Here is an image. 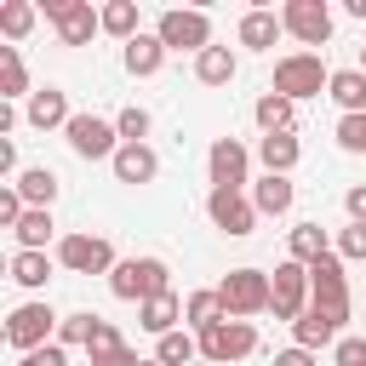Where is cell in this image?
Listing matches in <instances>:
<instances>
[{
	"instance_id": "9",
	"label": "cell",
	"mask_w": 366,
	"mask_h": 366,
	"mask_svg": "<svg viewBox=\"0 0 366 366\" xmlns=\"http://www.w3.org/2000/svg\"><path fill=\"white\" fill-rule=\"evenodd\" d=\"M206 217H212V229H223L229 240H246V234L257 229V206H252L246 189H212V194H206Z\"/></svg>"
},
{
	"instance_id": "17",
	"label": "cell",
	"mask_w": 366,
	"mask_h": 366,
	"mask_svg": "<svg viewBox=\"0 0 366 366\" xmlns=\"http://www.w3.org/2000/svg\"><path fill=\"white\" fill-rule=\"evenodd\" d=\"M292 200H297L292 177H274V172H263V177L252 183V206H257V217H286V212H292Z\"/></svg>"
},
{
	"instance_id": "39",
	"label": "cell",
	"mask_w": 366,
	"mask_h": 366,
	"mask_svg": "<svg viewBox=\"0 0 366 366\" xmlns=\"http://www.w3.org/2000/svg\"><path fill=\"white\" fill-rule=\"evenodd\" d=\"M332 366H366V337H349V332H343V337L332 343Z\"/></svg>"
},
{
	"instance_id": "14",
	"label": "cell",
	"mask_w": 366,
	"mask_h": 366,
	"mask_svg": "<svg viewBox=\"0 0 366 366\" xmlns=\"http://www.w3.org/2000/svg\"><path fill=\"white\" fill-rule=\"evenodd\" d=\"M280 23H286V34H297L303 46H326V40H332V11H326V0H286V6H280Z\"/></svg>"
},
{
	"instance_id": "8",
	"label": "cell",
	"mask_w": 366,
	"mask_h": 366,
	"mask_svg": "<svg viewBox=\"0 0 366 366\" xmlns=\"http://www.w3.org/2000/svg\"><path fill=\"white\" fill-rule=\"evenodd\" d=\"M63 137H69V149H74L80 160H114V154H120V132H114V120H103V114H74V120L63 126Z\"/></svg>"
},
{
	"instance_id": "32",
	"label": "cell",
	"mask_w": 366,
	"mask_h": 366,
	"mask_svg": "<svg viewBox=\"0 0 366 366\" xmlns=\"http://www.w3.org/2000/svg\"><path fill=\"white\" fill-rule=\"evenodd\" d=\"M11 280H17L23 292H40V286L51 280V257H46V252H11Z\"/></svg>"
},
{
	"instance_id": "44",
	"label": "cell",
	"mask_w": 366,
	"mask_h": 366,
	"mask_svg": "<svg viewBox=\"0 0 366 366\" xmlns=\"http://www.w3.org/2000/svg\"><path fill=\"white\" fill-rule=\"evenodd\" d=\"M0 177L17 183V143H11V137H0Z\"/></svg>"
},
{
	"instance_id": "41",
	"label": "cell",
	"mask_w": 366,
	"mask_h": 366,
	"mask_svg": "<svg viewBox=\"0 0 366 366\" xmlns=\"http://www.w3.org/2000/svg\"><path fill=\"white\" fill-rule=\"evenodd\" d=\"M97 349H120V332L97 315V332H92V343H86V355H97Z\"/></svg>"
},
{
	"instance_id": "37",
	"label": "cell",
	"mask_w": 366,
	"mask_h": 366,
	"mask_svg": "<svg viewBox=\"0 0 366 366\" xmlns=\"http://www.w3.org/2000/svg\"><path fill=\"white\" fill-rule=\"evenodd\" d=\"M337 143L349 154H366V114H337Z\"/></svg>"
},
{
	"instance_id": "26",
	"label": "cell",
	"mask_w": 366,
	"mask_h": 366,
	"mask_svg": "<svg viewBox=\"0 0 366 366\" xmlns=\"http://www.w3.org/2000/svg\"><path fill=\"white\" fill-rule=\"evenodd\" d=\"M57 189H63V183H57V172H51V166H23V172H17V194H23L29 206H46V212H51Z\"/></svg>"
},
{
	"instance_id": "34",
	"label": "cell",
	"mask_w": 366,
	"mask_h": 366,
	"mask_svg": "<svg viewBox=\"0 0 366 366\" xmlns=\"http://www.w3.org/2000/svg\"><path fill=\"white\" fill-rule=\"evenodd\" d=\"M103 34L137 40V34H143V29H137V0H109V6H103Z\"/></svg>"
},
{
	"instance_id": "7",
	"label": "cell",
	"mask_w": 366,
	"mask_h": 366,
	"mask_svg": "<svg viewBox=\"0 0 366 366\" xmlns=\"http://www.w3.org/2000/svg\"><path fill=\"white\" fill-rule=\"evenodd\" d=\"M154 34H160L166 51H194V57H200V51L212 46V17H206V11H183V6H172V11H160Z\"/></svg>"
},
{
	"instance_id": "29",
	"label": "cell",
	"mask_w": 366,
	"mask_h": 366,
	"mask_svg": "<svg viewBox=\"0 0 366 366\" xmlns=\"http://www.w3.org/2000/svg\"><path fill=\"white\" fill-rule=\"evenodd\" d=\"M286 252H292V263H303V269H309V263H320V257L332 252V240H326V229H320V223H297V229H292V240H286Z\"/></svg>"
},
{
	"instance_id": "24",
	"label": "cell",
	"mask_w": 366,
	"mask_h": 366,
	"mask_svg": "<svg viewBox=\"0 0 366 366\" xmlns=\"http://www.w3.org/2000/svg\"><path fill=\"white\" fill-rule=\"evenodd\" d=\"M326 97H332L343 114H366V74H360V69H332Z\"/></svg>"
},
{
	"instance_id": "40",
	"label": "cell",
	"mask_w": 366,
	"mask_h": 366,
	"mask_svg": "<svg viewBox=\"0 0 366 366\" xmlns=\"http://www.w3.org/2000/svg\"><path fill=\"white\" fill-rule=\"evenodd\" d=\"M17 366H69V349H63V343H46V349H34V355H17Z\"/></svg>"
},
{
	"instance_id": "22",
	"label": "cell",
	"mask_w": 366,
	"mask_h": 366,
	"mask_svg": "<svg viewBox=\"0 0 366 366\" xmlns=\"http://www.w3.org/2000/svg\"><path fill=\"white\" fill-rule=\"evenodd\" d=\"M126 74H137V80H149V74H160V63H166V46H160V34H137V40H126Z\"/></svg>"
},
{
	"instance_id": "47",
	"label": "cell",
	"mask_w": 366,
	"mask_h": 366,
	"mask_svg": "<svg viewBox=\"0 0 366 366\" xmlns=\"http://www.w3.org/2000/svg\"><path fill=\"white\" fill-rule=\"evenodd\" d=\"M355 69H360V74H366V46H360V63H355Z\"/></svg>"
},
{
	"instance_id": "13",
	"label": "cell",
	"mask_w": 366,
	"mask_h": 366,
	"mask_svg": "<svg viewBox=\"0 0 366 366\" xmlns=\"http://www.w3.org/2000/svg\"><path fill=\"white\" fill-rule=\"evenodd\" d=\"M40 11L57 23V40H63V46H86V40L103 29V11H92V0H46Z\"/></svg>"
},
{
	"instance_id": "10",
	"label": "cell",
	"mask_w": 366,
	"mask_h": 366,
	"mask_svg": "<svg viewBox=\"0 0 366 366\" xmlns=\"http://www.w3.org/2000/svg\"><path fill=\"white\" fill-rule=\"evenodd\" d=\"M57 263L69 269V274H114V246L103 240V234H63L57 240Z\"/></svg>"
},
{
	"instance_id": "49",
	"label": "cell",
	"mask_w": 366,
	"mask_h": 366,
	"mask_svg": "<svg viewBox=\"0 0 366 366\" xmlns=\"http://www.w3.org/2000/svg\"><path fill=\"white\" fill-rule=\"evenodd\" d=\"M194 366H212V360H194Z\"/></svg>"
},
{
	"instance_id": "35",
	"label": "cell",
	"mask_w": 366,
	"mask_h": 366,
	"mask_svg": "<svg viewBox=\"0 0 366 366\" xmlns=\"http://www.w3.org/2000/svg\"><path fill=\"white\" fill-rule=\"evenodd\" d=\"M92 332H97V315H92V309H74V315H63L57 343H63V349H74V343L86 349V343H92Z\"/></svg>"
},
{
	"instance_id": "21",
	"label": "cell",
	"mask_w": 366,
	"mask_h": 366,
	"mask_svg": "<svg viewBox=\"0 0 366 366\" xmlns=\"http://www.w3.org/2000/svg\"><path fill=\"white\" fill-rule=\"evenodd\" d=\"M252 120L263 126V137L292 132V126H297V103H292V97H280V92H263V97L252 103Z\"/></svg>"
},
{
	"instance_id": "30",
	"label": "cell",
	"mask_w": 366,
	"mask_h": 366,
	"mask_svg": "<svg viewBox=\"0 0 366 366\" xmlns=\"http://www.w3.org/2000/svg\"><path fill=\"white\" fill-rule=\"evenodd\" d=\"M154 360H160V366H194V360H200V337L177 326V332L154 337Z\"/></svg>"
},
{
	"instance_id": "1",
	"label": "cell",
	"mask_w": 366,
	"mask_h": 366,
	"mask_svg": "<svg viewBox=\"0 0 366 366\" xmlns=\"http://www.w3.org/2000/svg\"><path fill=\"white\" fill-rule=\"evenodd\" d=\"M309 309L315 315H326L337 332H343V320H349V274H343V257L337 252H326L320 263H309Z\"/></svg>"
},
{
	"instance_id": "42",
	"label": "cell",
	"mask_w": 366,
	"mask_h": 366,
	"mask_svg": "<svg viewBox=\"0 0 366 366\" xmlns=\"http://www.w3.org/2000/svg\"><path fill=\"white\" fill-rule=\"evenodd\" d=\"M343 212H349V223H366V183H355L343 194Z\"/></svg>"
},
{
	"instance_id": "33",
	"label": "cell",
	"mask_w": 366,
	"mask_h": 366,
	"mask_svg": "<svg viewBox=\"0 0 366 366\" xmlns=\"http://www.w3.org/2000/svg\"><path fill=\"white\" fill-rule=\"evenodd\" d=\"M34 17H40V6L6 0V6H0V34H6V40H29V34H34Z\"/></svg>"
},
{
	"instance_id": "31",
	"label": "cell",
	"mask_w": 366,
	"mask_h": 366,
	"mask_svg": "<svg viewBox=\"0 0 366 366\" xmlns=\"http://www.w3.org/2000/svg\"><path fill=\"white\" fill-rule=\"evenodd\" d=\"M51 229H57V223H51V212H46V206H29V212H23V223L11 229V234H17V252H46Z\"/></svg>"
},
{
	"instance_id": "27",
	"label": "cell",
	"mask_w": 366,
	"mask_h": 366,
	"mask_svg": "<svg viewBox=\"0 0 366 366\" xmlns=\"http://www.w3.org/2000/svg\"><path fill=\"white\" fill-rule=\"evenodd\" d=\"M183 320H189V332H206V326L229 320V309H223L217 286H206V292H189V297H183Z\"/></svg>"
},
{
	"instance_id": "43",
	"label": "cell",
	"mask_w": 366,
	"mask_h": 366,
	"mask_svg": "<svg viewBox=\"0 0 366 366\" xmlns=\"http://www.w3.org/2000/svg\"><path fill=\"white\" fill-rule=\"evenodd\" d=\"M92 366H137V355L120 343V349H97V355H92Z\"/></svg>"
},
{
	"instance_id": "18",
	"label": "cell",
	"mask_w": 366,
	"mask_h": 366,
	"mask_svg": "<svg viewBox=\"0 0 366 366\" xmlns=\"http://www.w3.org/2000/svg\"><path fill=\"white\" fill-rule=\"evenodd\" d=\"M137 326H143V332H154V337L177 332V326H183V297H177V292H160V297L137 303Z\"/></svg>"
},
{
	"instance_id": "5",
	"label": "cell",
	"mask_w": 366,
	"mask_h": 366,
	"mask_svg": "<svg viewBox=\"0 0 366 366\" xmlns=\"http://www.w3.org/2000/svg\"><path fill=\"white\" fill-rule=\"evenodd\" d=\"M194 337H200V360H212V366H234V360L257 355V326L252 320H217Z\"/></svg>"
},
{
	"instance_id": "11",
	"label": "cell",
	"mask_w": 366,
	"mask_h": 366,
	"mask_svg": "<svg viewBox=\"0 0 366 366\" xmlns=\"http://www.w3.org/2000/svg\"><path fill=\"white\" fill-rule=\"evenodd\" d=\"M309 309V269L303 263H274V274H269V315L274 320H297Z\"/></svg>"
},
{
	"instance_id": "46",
	"label": "cell",
	"mask_w": 366,
	"mask_h": 366,
	"mask_svg": "<svg viewBox=\"0 0 366 366\" xmlns=\"http://www.w3.org/2000/svg\"><path fill=\"white\" fill-rule=\"evenodd\" d=\"M349 17H366V0H349Z\"/></svg>"
},
{
	"instance_id": "25",
	"label": "cell",
	"mask_w": 366,
	"mask_h": 366,
	"mask_svg": "<svg viewBox=\"0 0 366 366\" xmlns=\"http://www.w3.org/2000/svg\"><path fill=\"white\" fill-rule=\"evenodd\" d=\"M17 97H34V86H29L23 51L17 46H0V103H17Z\"/></svg>"
},
{
	"instance_id": "4",
	"label": "cell",
	"mask_w": 366,
	"mask_h": 366,
	"mask_svg": "<svg viewBox=\"0 0 366 366\" xmlns=\"http://www.w3.org/2000/svg\"><path fill=\"white\" fill-rule=\"evenodd\" d=\"M57 326H63V315L34 297V303H17V309L6 315V343H11L17 355H34V349L57 343Z\"/></svg>"
},
{
	"instance_id": "12",
	"label": "cell",
	"mask_w": 366,
	"mask_h": 366,
	"mask_svg": "<svg viewBox=\"0 0 366 366\" xmlns=\"http://www.w3.org/2000/svg\"><path fill=\"white\" fill-rule=\"evenodd\" d=\"M252 149L240 143V137H212V149H206V177H212V189H246L252 177Z\"/></svg>"
},
{
	"instance_id": "38",
	"label": "cell",
	"mask_w": 366,
	"mask_h": 366,
	"mask_svg": "<svg viewBox=\"0 0 366 366\" xmlns=\"http://www.w3.org/2000/svg\"><path fill=\"white\" fill-rule=\"evenodd\" d=\"M337 257H343V263H366V223H349V229L337 234Z\"/></svg>"
},
{
	"instance_id": "36",
	"label": "cell",
	"mask_w": 366,
	"mask_h": 366,
	"mask_svg": "<svg viewBox=\"0 0 366 366\" xmlns=\"http://www.w3.org/2000/svg\"><path fill=\"white\" fill-rule=\"evenodd\" d=\"M149 126H154V120H149V109H143V103H126V109L114 114L120 143H143V137H149Z\"/></svg>"
},
{
	"instance_id": "48",
	"label": "cell",
	"mask_w": 366,
	"mask_h": 366,
	"mask_svg": "<svg viewBox=\"0 0 366 366\" xmlns=\"http://www.w3.org/2000/svg\"><path fill=\"white\" fill-rule=\"evenodd\" d=\"M137 366H160V360H137Z\"/></svg>"
},
{
	"instance_id": "15",
	"label": "cell",
	"mask_w": 366,
	"mask_h": 366,
	"mask_svg": "<svg viewBox=\"0 0 366 366\" xmlns=\"http://www.w3.org/2000/svg\"><path fill=\"white\" fill-rule=\"evenodd\" d=\"M23 120H29L34 132H63V126L74 120V109H69V92H63V86H34V97H29Z\"/></svg>"
},
{
	"instance_id": "45",
	"label": "cell",
	"mask_w": 366,
	"mask_h": 366,
	"mask_svg": "<svg viewBox=\"0 0 366 366\" xmlns=\"http://www.w3.org/2000/svg\"><path fill=\"white\" fill-rule=\"evenodd\" d=\"M274 366H315V355L292 343V349H280V355H274Z\"/></svg>"
},
{
	"instance_id": "19",
	"label": "cell",
	"mask_w": 366,
	"mask_h": 366,
	"mask_svg": "<svg viewBox=\"0 0 366 366\" xmlns=\"http://www.w3.org/2000/svg\"><path fill=\"white\" fill-rule=\"evenodd\" d=\"M257 160H263V172H274V177H292V166L303 160V143H297L292 132H274V137H257Z\"/></svg>"
},
{
	"instance_id": "20",
	"label": "cell",
	"mask_w": 366,
	"mask_h": 366,
	"mask_svg": "<svg viewBox=\"0 0 366 366\" xmlns=\"http://www.w3.org/2000/svg\"><path fill=\"white\" fill-rule=\"evenodd\" d=\"M280 34H286L280 11H263V6H252V11L240 17V46H252V51H269Z\"/></svg>"
},
{
	"instance_id": "6",
	"label": "cell",
	"mask_w": 366,
	"mask_h": 366,
	"mask_svg": "<svg viewBox=\"0 0 366 366\" xmlns=\"http://www.w3.org/2000/svg\"><path fill=\"white\" fill-rule=\"evenodd\" d=\"M229 320H252V315H269V274L263 269H229L223 286H217Z\"/></svg>"
},
{
	"instance_id": "3",
	"label": "cell",
	"mask_w": 366,
	"mask_h": 366,
	"mask_svg": "<svg viewBox=\"0 0 366 366\" xmlns=\"http://www.w3.org/2000/svg\"><path fill=\"white\" fill-rule=\"evenodd\" d=\"M326 86H332V69L320 63V51H286V57L274 63V80H269V92H280V97H292V103L320 97Z\"/></svg>"
},
{
	"instance_id": "2",
	"label": "cell",
	"mask_w": 366,
	"mask_h": 366,
	"mask_svg": "<svg viewBox=\"0 0 366 366\" xmlns=\"http://www.w3.org/2000/svg\"><path fill=\"white\" fill-rule=\"evenodd\" d=\"M109 292L120 303H149V297L172 292V269H166V257H120L109 274Z\"/></svg>"
},
{
	"instance_id": "28",
	"label": "cell",
	"mask_w": 366,
	"mask_h": 366,
	"mask_svg": "<svg viewBox=\"0 0 366 366\" xmlns=\"http://www.w3.org/2000/svg\"><path fill=\"white\" fill-rule=\"evenodd\" d=\"M234 69H240V63H234L229 46H206V51L194 57V80H200V86H229Z\"/></svg>"
},
{
	"instance_id": "23",
	"label": "cell",
	"mask_w": 366,
	"mask_h": 366,
	"mask_svg": "<svg viewBox=\"0 0 366 366\" xmlns=\"http://www.w3.org/2000/svg\"><path fill=\"white\" fill-rule=\"evenodd\" d=\"M337 337H343V332H337L326 315H315V309H303V315L292 320V343H297V349H309V355H315V349H332Z\"/></svg>"
},
{
	"instance_id": "16",
	"label": "cell",
	"mask_w": 366,
	"mask_h": 366,
	"mask_svg": "<svg viewBox=\"0 0 366 366\" xmlns=\"http://www.w3.org/2000/svg\"><path fill=\"white\" fill-rule=\"evenodd\" d=\"M109 172H114V183L143 189V183H154V177H160V154H154L149 143H120V154L109 160Z\"/></svg>"
}]
</instances>
